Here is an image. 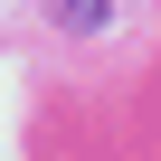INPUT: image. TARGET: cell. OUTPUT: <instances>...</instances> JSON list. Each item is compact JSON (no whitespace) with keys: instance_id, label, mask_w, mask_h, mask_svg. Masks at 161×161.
<instances>
[{"instance_id":"1","label":"cell","mask_w":161,"mask_h":161,"mask_svg":"<svg viewBox=\"0 0 161 161\" xmlns=\"http://www.w3.org/2000/svg\"><path fill=\"white\" fill-rule=\"evenodd\" d=\"M57 29H76V38L104 29V0H57Z\"/></svg>"}]
</instances>
